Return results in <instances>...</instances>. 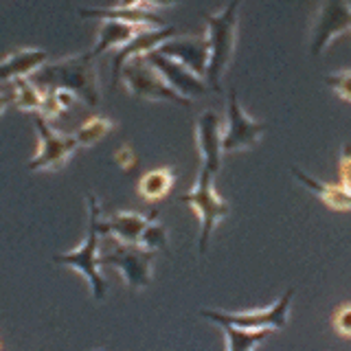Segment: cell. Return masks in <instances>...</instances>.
<instances>
[{
    "label": "cell",
    "mask_w": 351,
    "mask_h": 351,
    "mask_svg": "<svg viewBox=\"0 0 351 351\" xmlns=\"http://www.w3.org/2000/svg\"><path fill=\"white\" fill-rule=\"evenodd\" d=\"M95 60L97 58L90 51L71 55V58L42 66L31 77V82L42 90L64 88L77 99H82L88 108H97L99 101H101V88H99V73Z\"/></svg>",
    "instance_id": "1"
},
{
    "label": "cell",
    "mask_w": 351,
    "mask_h": 351,
    "mask_svg": "<svg viewBox=\"0 0 351 351\" xmlns=\"http://www.w3.org/2000/svg\"><path fill=\"white\" fill-rule=\"evenodd\" d=\"M239 7L241 0H228L222 11L213 16H206V47H208V62H206V86L208 90H222V77L228 71L230 58H233L235 42H237V22H239Z\"/></svg>",
    "instance_id": "2"
},
{
    "label": "cell",
    "mask_w": 351,
    "mask_h": 351,
    "mask_svg": "<svg viewBox=\"0 0 351 351\" xmlns=\"http://www.w3.org/2000/svg\"><path fill=\"white\" fill-rule=\"evenodd\" d=\"M86 204H88V230H86L82 246L77 250L55 255L53 261L80 272L88 281V285H90L95 299L101 301L106 299V292H108V285L101 277V272H99V268H101V259H99V250H101V246H99V235H101V228H99V222H101V206H99L95 193L86 197Z\"/></svg>",
    "instance_id": "3"
},
{
    "label": "cell",
    "mask_w": 351,
    "mask_h": 351,
    "mask_svg": "<svg viewBox=\"0 0 351 351\" xmlns=\"http://www.w3.org/2000/svg\"><path fill=\"white\" fill-rule=\"evenodd\" d=\"M213 180H215V173L202 167L200 173H197L195 184L186 193L180 195V200L189 204L195 211V215L200 217V237H197V246H200L202 255L208 250L215 226L222 222L224 217H228V211H230L228 202H224L222 197L215 193Z\"/></svg>",
    "instance_id": "4"
},
{
    "label": "cell",
    "mask_w": 351,
    "mask_h": 351,
    "mask_svg": "<svg viewBox=\"0 0 351 351\" xmlns=\"http://www.w3.org/2000/svg\"><path fill=\"white\" fill-rule=\"evenodd\" d=\"M99 259H101V266L114 268L123 277L128 288L143 290L152 283V263L156 259V250L121 244L112 239L99 250Z\"/></svg>",
    "instance_id": "5"
},
{
    "label": "cell",
    "mask_w": 351,
    "mask_h": 351,
    "mask_svg": "<svg viewBox=\"0 0 351 351\" xmlns=\"http://www.w3.org/2000/svg\"><path fill=\"white\" fill-rule=\"evenodd\" d=\"M121 80H123L128 93H132L138 99H145V101H167V104H178L182 108L191 106L189 99L176 93L145 58H134L125 62L123 69H121Z\"/></svg>",
    "instance_id": "6"
},
{
    "label": "cell",
    "mask_w": 351,
    "mask_h": 351,
    "mask_svg": "<svg viewBox=\"0 0 351 351\" xmlns=\"http://www.w3.org/2000/svg\"><path fill=\"white\" fill-rule=\"evenodd\" d=\"M294 299V288L285 290L266 310H248V312H222V310H202L200 314L215 325H235L241 329H281L288 325L290 307Z\"/></svg>",
    "instance_id": "7"
},
{
    "label": "cell",
    "mask_w": 351,
    "mask_h": 351,
    "mask_svg": "<svg viewBox=\"0 0 351 351\" xmlns=\"http://www.w3.org/2000/svg\"><path fill=\"white\" fill-rule=\"evenodd\" d=\"M36 132H38L40 149L29 162L31 171H58L69 162V158L80 147L75 134L71 136L53 130V125H49V121L40 114H36Z\"/></svg>",
    "instance_id": "8"
},
{
    "label": "cell",
    "mask_w": 351,
    "mask_h": 351,
    "mask_svg": "<svg viewBox=\"0 0 351 351\" xmlns=\"http://www.w3.org/2000/svg\"><path fill=\"white\" fill-rule=\"evenodd\" d=\"M266 125L248 117L241 108L237 90L230 88L228 93V108H226V128L222 132V149L224 152H244L252 149L259 143Z\"/></svg>",
    "instance_id": "9"
},
{
    "label": "cell",
    "mask_w": 351,
    "mask_h": 351,
    "mask_svg": "<svg viewBox=\"0 0 351 351\" xmlns=\"http://www.w3.org/2000/svg\"><path fill=\"white\" fill-rule=\"evenodd\" d=\"M351 31V7L349 0H325L312 27L310 53L321 55L336 38Z\"/></svg>",
    "instance_id": "10"
},
{
    "label": "cell",
    "mask_w": 351,
    "mask_h": 351,
    "mask_svg": "<svg viewBox=\"0 0 351 351\" xmlns=\"http://www.w3.org/2000/svg\"><path fill=\"white\" fill-rule=\"evenodd\" d=\"M145 60L156 69V73L167 82L176 93L184 99H195V97H202L208 93V86L202 80V75H195L193 71H189L186 66H182L180 62H176L167 55H162L158 51H152L145 55Z\"/></svg>",
    "instance_id": "11"
},
{
    "label": "cell",
    "mask_w": 351,
    "mask_h": 351,
    "mask_svg": "<svg viewBox=\"0 0 351 351\" xmlns=\"http://www.w3.org/2000/svg\"><path fill=\"white\" fill-rule=\"evenodd\" d=\"M158 219V213L154 211L149 215H143L136 211H119L110 217H101L99 228H101V235L112 237L121 244H130V246H141L143 237H145L147 228Z\"/></svg>",
    "instance_id": "12"
},
{
    "label": "cell",
    "mask_w": 351,
    "mask_h": 351,
    "mask_svg": "<svg viewBox=\"0 0 351 351\" xmlns=\"http://www.w3.org/2000/svg\"><path fill=\"white\" fill-rule=\"evenodd\" d=\"M195 141L202 156V167L217 173L222 167V123L213 110H204L195 123Z\"/></svg>",
    "instance_id": "13"
},
{
    "label": "cell",
    "mask_w": 351,
    "mask_h": 351,
    "mask_svg": "<svg viewBox=\"0 0 351 351\" xmlns=\"http://www.w3.org/2000/svg\"><path fill=\"white\" fill-rule=\"evenodd\" d=\"M176 38L173 27H158V29H141L125 47H121L112 60V82L117 84L121 80V69L123 64L134 58H145L147 53L156 51L165 42Z\"/></svg>",
    "instance_id": "14"
},
{
    "label": "cell",
    "mask_w": 351,
    "mask_h": 351,
    "mask_svg": "<svg viewBox=\"0 0 351 351\" xmlns=\"http://www.w3.org/2000/svg\"><path fill=\"white\" fill-rule=\"evenodd\" d=\"M156 51L176 62H180L195 75H204L206 71V62H208L206 38H171Z\"/></svg>",
    "instance_id": "15"
},
{
    "label": "cell",
    "mask_w": 351,
    "mask_h": 351,
    "mask_svg": "<svg viewBox=\"0 0 351 351\" xmlns=\"http://www.w3.org/2000/svg\"><path fill=\"white\" fill-rule=\"evenodd\" d=\"M49 64V53L42 49H18L0 60V82H16L33 77L42 66Z\"/></svg>",
    "instance_id": "16"
},
{
    "label": "cell",
    "mask_w": 351,
    "mask_h": 351,
    "mask_svg": "<svg viewBox=\"0 0 351 351\" xmlns=\"http://www.w3.org/2000/svg\"><path fill=\"white\" fill-rule=\"evenodd\" d=\"M84 18H99V20H119L125 25H134L141 29H158L165 27L162 20L152 14L147 7H106V9H80Z\"/></svg>",
    "instance_id": "17"
},
{
    "label": "cell",
    "mask_w": 351,
    "mask_h": 351,
    "mask_svg": "<svg viewBox=\"0 0 351 351\" xmlns=\"http://www.w3.org/2000/svg\"><path fill=\"white\" fill-rule=\"evenodd\" d=\"M292 173L303 186H307L314 195L321 197L329 208H334V211H351V193L345 189V186L323 182V180L314 178V176L305 173L299 167H292Z\"/></svg>",
    "instance_id": "18"
},
{
    "label": "cell",
    "mask_w": 351,
    "mask_h": 351,
    "mask_svg": "<svg viewBox=\"0 0 351 351\" xmlns=\"http://www.w3.org/2000/svg\"><path fill=\"white\" fill-rule=\"evenodd\" d=\"M138 31L141 27H134V25H125V22H119V20H104L101 27H99L97 42L90 53L95 58H99V55H104L112 49L119 51L121 47H125Z\"/></svg>",
    "instance_id": "19"
},
{
    "label": "cell",
    "mask_w": 351,
    "mask_h": 351,
    "mask_svg": "<svg viewBox=\"0 0 351 351\" xmlns=\"http://www.w3.org/2000/svg\"><path fill=\"white\" fill-rule=\"evenodd\" d=\"M176 180L173 169L171 167H160V169H152L141 178L138 182V195L143 200H162L165 195L169 193L171 184Z\"/></svg>",
    "instance_id": "20"
},
{
    "label": "cell",
    "mask_w": 351,
    "mask_h": 351,
    "mask_svg": "<svg viewBox=\"0 0 351 351\" xmlns=\"http://www.w3.org/2000/svg\"><path fill=\"white\" fill-rule=\"evenodd\" d=\"M219 327L226 338V351H255L270 334V329H241L235 325Z\"/></svg>",
    "instance_id": "21"
},
{
    "label": "cell",
    "mask_w": 351,
    "mask_h": 351,
    "mask_svg": "<svg viewBox=\"0 0 351 351\" xmlns=\"http://www.w3.org/2000/svg\"><path fill=\"white\" fill-rule=\"evenodd\" d=\"M9 90H11V97H14V104L20 110H25V112H38L40 110L44 90L31 82V77H22V80L11 82Z\"/></svg>",
    "instance_id": "22"
},
{
    "label": "cell",
    "mask_w": 351,
    "mask_h": 351,
    "mask_svg": "<svg viewBox=\"0 0 351 351\" xmlns=\"http://www.w3.org/2000/svg\"><path fill=\"white\" fill-rule=\"evenodd\" d=\"M112 130H114V121L112 119L95 114L90 119H86L84 123L77 128L75 138H77V143H80V147H93L106 134H110Z\"/></svg>",
    "instance_id": "23"
},
{
    "label": "cell",
    "mask_w": 351,
    "mask_h": 351,
    "mask_svg": "<svg viewBox=\"0 0 351 351\" xmlns=\"http://www.w3.org/2000/svg\"><path fill=\"white\" fill-rule=\"evenodd\" d=\"M75 95L64 90V88H53V90H44V97H42V104H40V110L38 114L44 117L47 121L51 119H58L62 112L66 110H71V106L75 104Z\"/></svg>",
    "instance_id": "24"
},
{
    "label": "cell",
    "mask_w": 351,
    "mask_h": 351,
    "mask_svg": "<svg viewBox=\"0 0 351 351\" xmlns=\"http://www.w3.org/2000/svg\"><path fill=\"white\" fill-rule=\"evenodd\" d=\"M325 84L332 88L340 99H345V101L351 104V71H338V73L327 75Z\"/></svg>",
    "instance_id": "25"
},
{
    "label": "cell",
    "mask_w": 351,
    "mask_h": 351,
    "mask_svg": "<svg viewBox=\"0 0 351 351\" xmlns=\"http://www.w3.org/2000/svg\"><path fill=\"white\" fill-rule=\"evenodd\" d=\"M334 327L340 336L351 338V303L340 305L334 314Z\"/></svg>",
    "instance_id": "26"
},
{
    "label": "cell",
    "mask_w": 351,
    "mask_h": 351,
    "mask_svg": "<svg viewBox=\"0 0 351 351\" xmlns=\"http://www.w3.org/2000/svg\"><path fill=\"white\" fill-rule=\"evenodd\" d=\"M340 186L351 193V143H345L343 152H340Z\"/></svg>",
    "instance_id": "27"
},
{
    "label": "cell",
    "mask_w": 351,
    "mask_h": 351,
    "mask_svg": "<svg viewBox=\"0 0 351 351\" xmlns=\"http://www.w3.org/2000/svg\"><path fill=\"white\" fill-rule=\"evenodd\" d=\"M114 162H117L123 171H128V169L134 167L136 156H134V152H132V147H130V145L119 147V149L114 152Z\"/></svg>",
    "instance_id": "28"
},
{
    "label": "cell",
    "mask_w": 351,
    "mask_h": 351,
    "mask_svg": "<svg viewBox=\"0 0 351 351\" xmlns=\"http://www.w3.org/2000/svg\"><path fill=\"white\" fill-rule=\"evenodd\" d=\"M176 3H180V0H143V7H171Z\"/></svg>",
    "instance_id": "29"
},
{
    "label": "cell",
    "mask_w": 351,
    "mask_h": 351,
    "mask_svg": "<svg viewBox=\"0 0 351 351\" xmlns=\"http://www.w3.org/2000/svg\"><path fill=\"white\" fill-rule=\"evenodd\" d=\"M9 104H14V97H11V90L7 93H0V117H3V112L7 110Z\"/></svg>",
    "instance_id": "30"
},
{
    "label": "cell",
    "mask_w": 351,
    "mask_h": 351,
    "mask_svg": "<svg viewBox=\"0 0 351 351\" xmlns=\"http://www.w3.org/2000/svg\"><path fill=\"white\" fill-rule=\"evenodd\" d=\"M117 7H143V0H119Z\"/></svg>",
    "instance_id": "31"
},
{
    "label": "cell",
    "mask_w": 351,
    "mask_h": 351,
    "mask_svg": "<svg viewBox=\"0 0 351 351\" xmlns=\"http://www.w3.org/2000/svg\"><path fill=\"white\" fill-rule=\"evenodd\" d=\"M349 7H351V0H349Z\"/></svg>",
    "instance_id": "32"
}]
</instances>
